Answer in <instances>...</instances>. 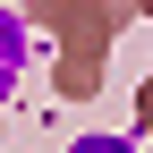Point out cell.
<instances>
[{"label":"cell","instance_id":"1","mask_svg":"<svg viewBox=\"0 0 153 153\" xmlns=\"http://www.w3.org/2000/svg\"><path fill=\"white\" fill-rule=\"evenodd\" d=\"M76 153H119V145H76Z\"/></svg>","mask_w":153,"mask_h":153}]
</instances>
